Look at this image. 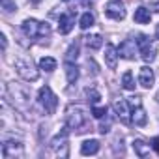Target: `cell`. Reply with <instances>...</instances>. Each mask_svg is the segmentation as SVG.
I'll list each match as a JSON object with an SVG mask.
<instances>
[{"label": "cell", "instance_id": "cell-1", "mask_svg": "<svg viewBox=\"0 0 159 159\" xmlns=\"http://www.w3.org/2000/svg\"><path fill=\"white\" fill-rule=\"evenodd\" d=\"M86 124H88V114L81 105H69L66 109V127L67 129L81 133V131H86L84 129Z\"/></svg>", "mask_w": 159, "mask_h": 159}, {"label": "cell", "instance_id": "cell-2", "mask_svg": "<svg viewBox=\"0 0 159 159\" xmlns=\"http://www.w3.org/2000/svg\"><path fill=\"white\" fill-rule=\"evenodd\" d=\"M21 30L25 32L26 38L30 39H41V38H49L51 36V26L47 23H39L36 19H26L21 25Z\"/></svg>", "mask_w": 159, "mask_h": 159}, {"label": "cell", "instance_id": "cell-3", "mask_svg": "<svg viewBox=\"0 0 159 159\" xmlns=\"http://www.w3.org/2000/svg\"><path fill=\"white\" fill-rule=\"evenodd\" d=\"M15 69H17V73L25 79V81H28V83L38 81V77H39V71L34 67L32 60L26 58V56H19V58H15Z\"/></svg>", "mask_w": 159, "mask_h": 159}, {"label": "cell", "instance_id": "cell-4", "mask_svg": "<svg viewBox=\"0 0 159 159\" xmlns=\"http://www.w3.org/2000/svg\"><path fill=\"white\" fill-rule=\"evenodd\" d=\"M137 45H139V52L142 56L144 62H153L155 60V54H157V45L144 34L137 36Z\"/></svg>", "mask_w": 159, "mask_h": 159}, {"label": "cell", "instance_id": "cell-5", "mask_svg": "<svg viewBox=\"0 0 159 159\" xmlns=\"http://www.w3.org/2000/svg\"><path fill=\"white\" fill-rule=\"evenodd\" d=\"M49 148H51V152H52L56 157H67V155H69V144H67V127H64V131H62V133H58V135H56V137L51 140Z\"/></svg>", "mask_w": 159, "mask_h": 159}, {"label": "cell", "instance_id": "cell-6", "mask_svg": "<svg viewBox=\"0 0 159 159\" xmlns=\"http://www.w3.org/2000/svg\"><path fill=\"white\" fill-rule=\"evenodd\" d=\"M38 101H39V105L45 109V112H47V114H52V112L56 111L58 98L52 94V90H51L49 86L39 88V92H38Z\"/></svg>", "mask_w": 159, "mask_h": 159}, {"label": "cell", "instance_id": "cell-7", "mask_svg": "<svg viewBox=\"0 0 159 159\" xmlns=\"http://www.w3.org/2000/svg\"><path fill=\"white\" fill-rule=\"evenodd\" d=\"M25 155V148L19 140H4L2 144V157L4 159H15V157H23Z\"/></svg>", "mask_w": 159, "mask_h": 159}, {"label": "cell", "instance_id": "cell-8", "mask_svg": "<svg viewBox=\"0 0 159 159\" xmlns=\"http://www.w3.org/2000/svg\"><path fill=\"white\" fill-rule=\"evenodd\" d=\"M112 109H114V112L118 114V118H120L124 124H129V122H131V111H129V101H127V99H124V98L114 99Z\"/></svg>", "mask_w": 159, "mask_h": 159}, {"label": "cell", "instance_id": "cell-9", "mask_svg": "<svg viewBox=\"0 0 159 159\" xmlns=\"http://www.w3.org/2000/svg\"><path fill=\"white\" fill-rule=\"evenodd\" d=\"M137 52H139V49H137V39H135V41H133V39H124V41L120 43V47H118V54H120L122 58H125V60H135Z\"/></svg>", "mask_w": 159, "mask_h": 159}, {"label": "cell", "instance_id": "cell-10", "mask_svg": "<svg viewBox=\"0 0 159 159\" xmlns=\"http://www.w3.org/2000/svg\"><path fill=\"white\" fill-rule=\"evenodd\" d=\"M105 13H107V17H111V19H114V21L125 19V8H124L122 2H118V0H112V2L107 4Z\"/></svg>", "mask_w": 159, "mask_h": 159}, {"label": "cell", "instance_id": "cell-11", "mask_svg": "<svg viewBox=\"0 0 159 159\" xmlns=\"http://www.w3.org/2000/svg\"><path fill=\"white\" fill-rule=\"evenodd\" d=\"M153 83H155V73H153V69H150L148 66L140 67V71H139V84L144 86V88H152Z\"/></svg>", "mask_w": 159, "mask_h": 159}, {"label": "cell", "instance_id": "cell-12", "mask_svg": "<svg viewBox=\"0 0 159 159\" xmlns=\"http://www.w3.org/2000/svg\"><path fill=\"white\" fill-rule=\"evenodd\" d=\"M75 26V15L73 13H62L58 19V30L60 34H69Z\"/></svg>", "mask_w": 159, "mask_h": 159}, {"label": "cell", "instance_id": "cell-13", "mask_svg": "<svg viewBox=\"0 0 159 159\" xmlns=\"http://www.w3.org/2000/svg\"><path fill=\"white\" fill-rule=\"evenodd\" d=\"M118 49L114 47V45H107L105 47V64H107V67L109 69H116V64H118Z\"/></svg>", "mask_w": 159, "mask_h": 159}, {"label": "cell", "instance_id": "cell-14", "mask_svg": "<svg viewBox=\"0 0 159 159\" xmlns=\"http://www.w3.org/2000/svg\"><path fill=\"white\" fill-rule=\"evenodd\" d=\"M146 111L142 109V105H135L133 107V111H131V122L135 124V125H139V127H142V125H146Z\"/></svg>", "mask_w": 159, "mask_h": 159}, {"label": "cell", "instance_id": "cell-15", "mask_svg": "<svg viewBox=\"0 0 159 159\" xmlns=\"http://www.w3.org/2000/svg\"><path fill=\"white\" fill-rule=\"evenodd\" d=\"M99 152V142L96 139H90V140H84L83 146H81V153L83 155H96Z\"/></svg>", "mask_w": 159, "mask_h": 159}, {"label": "cell", "instance_id": "cell-16", "mask_svg": "<svg viewBox=\"0 0 159 159\" xmlns=\"http://www.w3.org/2000/svg\"><path fill=\"white\" fill-rule=\"evenodd\" d=\"M150 19H152V11H150L148 8L139 6V8L135 10V23H139V25H146V23H150Z\"/></svg>", "mask_w": 159, "mask_h": 159}, {"label": "cell", "instance_id": "cell-17", "mask_svg": "<svg viewBox=\"0 0 159 159\" xmlns=\"http://www.w3.org/2000/svg\"><path fill=\"white\" fill-rule=\"evenodd\" d=\"M133 148H135V153H137L139 157H142V159L150 155V144H146V142L140 140V139L133 140Z\"/></svg>", "mask_w": 159, "mask_h": 159}, {"label": "cell", "instance_id": "cell-18", "mask_svg": "<svg viewBox=\"0 0 159 159\" xmlns=\"http://www.w3.org/2000/svg\"><path fill=\"white\" fill-rule=\"evenodd\" d=\"M66 77H67V83H75L79 79V67L73 62H66Z\"/></svg>", "mask_w": 159, "mask_h": 159}, {"label": "cell", "instance_id": "cell-19", "mask_svg": "<svg viewBox=\"0 0 159 159\" xmlns=\"http://www.w3.org/2000/svg\"><path fill=\"white\" fill-rule=\"evenodd\" d=\"M86 39V45H88V49H101V45H103V38L99 36V34H92V36H88V38H84Z\"/></svg>", "mask_w": 159, "mask_h": 159}, {"label": "cell", "instance_id": "cell-20", "mask_svg": "<svg viewBox=\"0 0 159 159\" xmlns=\"http://www.w3.org/2000/svg\"><path fill=\"white\" fill-rule=\"evenodd\" d=\"M122 86L125 90H135V79H133V73L131 71H125L122 75Z\"/></svg>", "mask_w": 159, "mask_h": 159}, {"label": "cell", "instance_id": "cell-21", "mask_svg": "<svg viewBox=\"0 0 159 159\" xmlns=\"http://www.w3.org/2000/svg\"><path fill=\"white\" fill-rule=\"evenodd\" d=\"M39 67H41L43 71H54V69H56V60L51 58V56H45V58L39 60Z\"/></svg>", "mask_w": 159, "mask_h": 159}, {"label": "cell", "instance_id": "cell-22", "mask_svg": "<svg viewBox=\"0 0 159 159\" xmlns=\"http://www.w3.org/2000/svg\"><path fill=\"white\" fill-rule=\"evenodd\" d=\"M94 25V15L90 13V11H86V13H83V17H81V21H79V26H81L83 30H86V28H90Z\"/></svg>", "mask_w": 159, "mask_h": 159}, {"label": "cell", "instance_id": "cell-23", "mask_svg": "<svg viewBox=\"0 0 159 159\" xmlns=\"http://www.w3.org/2000/svg\"><path fill=\"white\" fill-rule=\"evenodd\" d=\"M77 56H79V45L71 43V47L66 52V62H73V60H77Z\"/></svg>", "mask_w": 159, "mask_h": 159}, {"label": "cell", "instance_id": "cell-24", "mask_svg": "<svg viewBox=\"0 0 159 159\" xmlns=\"http://www.w3.org/2000/svg\"><path fill=\"white\" fill-rule=\"evenodd\" d=\"M86 96H88V99L92 101V105H98L99 99H101V94H99L98 90H94V88H86Z\"/></svg>", "mask_w": 159, "mask_h": 159}, {"label": "cell", "instance_id": "cell-25", "mask_svg": "<svg viewBox=\"0 0 159 159\" xmlns=\"http://www.w3.org/2000/svg\"><path fill=\"white\" fill-rule=\"evenodd\" d=\"M107 112H109V111H107V107H98V105H92V114H94L96 118H99V120H101Z\"/></svg>", "mask_w": 159, "mask_h": 159}, {"label": "cell", "instance_id": "cell-26", "mask_svg": "<svg viewBox=\"0 0 159 159\" xmlns=\"http://www.w3.org/2000/svg\"><path fill=\"white\" fill-rule=\"evenodd\" d=\"M2 10L4 11H15V2H11V0H2Z\"/></svg>", "mask_w": 159, "mask_h": 159}, {"label": "cell", "instance_id": "cell-27", "mask_svg": "<svg viewBox=\"0 0 159 159\" xmlns=\"http://www.w3.org/2000/svg\"><path fill=\"white\" fill-rule=\"evenodd\" d=\"M109 127H111V116L107 114V122H103V124H101V127H99V131H101V133L105 135V133H109Z\"/></svg>", "mask_w": 159, "mask_h": 159}, {"label": "cell", "instance_id": "cell-28", "mask_svg": "<svg viewBox=\"0 0 159 159\" xmlns=\"http://www.w3.org/2000/svg\"><path fill=\"white\" fill-rule=\"evenodd\" d=\"M150 144H152V148L155 150V153H159V137H155V139H153Z\"/></svg>", "mask_w": 159, "mask_h": 159}, {"label": "cell", "instance_id": "cell-29", "mask_svg": "<svg viewBox=\"0 0 159 159\" xmlns=\"http://www.w3.org/2000/svg\"><path fill=\"white\" fill-rule=\"evenodd\" d=\"M155 36H157V39H159V25H157V28H155Z\"/></svg>", "mask_w": 159, "mask_h": 159}, {"label": "cell", "instance_id": "cell-30", "mask_svg": "<svg viewBox=\"0 0 159 159\" xmlns=\"http://www.w3.org/2000/svg\"><path fill=\"white\" fill-rule=\"evenodd\" d=\"M32 2H34V4H39V2H41V0H32Z\"/></svg>", "mask_w": 159, "mask_h": 159}, {"label": "cell", "instance_id": "cell-31", "mask_svg": "<svg viewBox=\"0 0 159 159\" xmlns=\"http://www.w3.org/2000/svg\"><path fill=\"white\" fill-rule=\"evenodd\" d=\"M155 8H159V2H157V4H155Z\"/></svg>", "mask_w": 159, "mask_h": 159}]
</instances>
